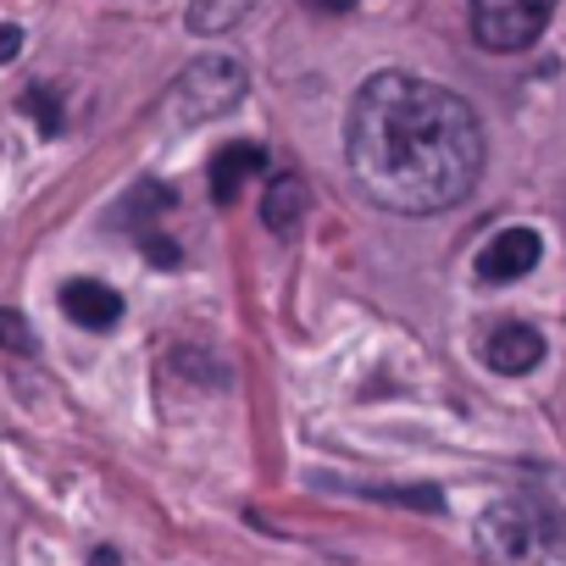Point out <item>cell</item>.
Returning <instances> with one entry per match:
<instances>
[{"label":"cell","instance_id":"cell-1","mask_svg":"<svg viewBox=\"0 0 566 566\" xmlns=\"http://www.w3.org/2000/svg\"><path fill=\"white\" fill-rule=\"evenodd\" d=\"M356 189L395 217H433L472 195L483 172L478 112L417 73H373L345 117Z\"/></svg>","mask_w":566,"mask_h":566},{"label":"cell","instance_id":"cell-2","mask_svg":"<svg viewBox=\"0 0 566 566\" xmlns=\"http://www.w3.org/2000/svg\"><path fill=\"white\" fill-rule=\"evenodd\" d=\"M472 538H478V555L489 566H566V527L538 500L483 505Z\"/></svg>","mask_w":566,"mask_h":566},{"label":"cell","instance_id":"cell-3","mask_svg":"<svg viewBox=\"0 0 566 566\" xmlns=\"http://www.w3.org/2000/svg\"><path fill=\"white\" fill-rule=\"evenodd\" d=\"M244 84H250V73H244L239 56H228V51L195 56V62L172 78V90H167V101H161V117H167L172 128H200V123L233 112V106L244 101Z\"/></svg>","mask_w":566,"mask_h":566},{"label":"cell","instance_id":"cell-4","mask_svg":"<svg viewBox=\"0 0 566 566\" xmlns=\"http://www.w3.org/2000/svg\"><path fill=\"white\" fill-rule=\"evenodd\" d=\"M555 18V0H472V34L489 51H527Z\"/></svg>","mask_w":566,"mask_h":566},{"label":"cell","instance_id":"cell-5","mask_svg":"<svg viewBox=\"0 0 566 566\" xmlns=\"http://www.w3.org/2000/svg\"><path fill=\"white\" fill-rule=\"evenodd\" d=\"M538 255H544V239L533 228H500L478 255V277L483 283H516L538 266Z\"/></svg>","mask_w":566,"mask_h":566},{"label":"cell","instance_id":"cell-6","mask_svg":"<svg viewBox=\"0 0 566 566\" xmlns=\"http://www.w3.org/2000/svg\"><path fill=\"white\" fill-rule=\"evenodd\" d=\"M62 312H67L78 328L106 334V328L123 323V295L112 290V283H101V277H67V283H62Z\"/></svg>","mask_w":566,"mask_h":566},{"label":"cell","instance_id":"cell-7","mask_svg":"<svg viewBox=\"0 0 566 566\" xmlns=\"http://www.w3.org/2000/svg\"><path fill=\"white\" fill-rule=\"evenodd\" d=\"M261 172H266V150H261L255 139H228V145L211 156V200H217V206H233L239 189H244L250 178H261Z\"/></svg>","mask_w":566,"mask_h":566},{"label":"cell","instance_id":"cell-8","mask_svg":"<svg viewBox=\"0 0 566 566\" xmlns=\"http://www.w3.org/2000/svg\"><path fill=\"white\" fill-rule=\"evenodd\" d=\"M483 361H489L494 373H505V378H522V373H533V367L544 361V339H538V328H527V323H500V328L489 334V345H483Z\"/></svg>","mask_w":566,"mask_h":566},{"label":"cell","instance_id":"cell-9","mask_svg":"<svg viewBox=\"0 0 566 566\" xmlns=\"http://www.w3.org/2000/svg\"><path fill=\"white\" fill-rule=\"evenodd\" d=\"M306 206H312L306 178H295V172H272L266 178V189H261V222L272 233H295L301 217H306Z\"/></svg>","mask_w":566,"mask_h":566},{"label":"cell","instance_id":"cell-10","mask_svg":"<svg viewBox=\"0 0 566 566\" xmlns=\"http://www.w3.org/2000/svg\"><path fill=\"white\" fill-rule=\"evenodd\" d=\"M261 0H189V29L195 34H228L239 29Z\"/></svg>","mask_w":566,"mask_h":566},{"label":"cell","instance_id":"cell-11","mask_svg":"<svg viewBox=\"0 0 566 566\" xmlns=\"http://www.w3.org/2000/svg\"><path fill=\"white\" fill-rule=\"evenodd\" d=\"M172 200H178V195H172L167 184H139V189L128 195V206H123V211H128L134 239H139V233H150V228H156V217H167V211H172Z\"/></svg>","mask_w":566,"mask_h":566},{"label":"cell","instance_id":"cell-12","mask_svg":"<svg viewBox=\"0 0 566 566\" xmlns=\"http://www.w3.org/2000/svg\"><path fill=\"white\" fill-rule=\"evenodd\" d=\"M23 112L40 123V134H62V101H56L51 84H34V90L23 95Z\"/></svg>","mask_w":566,"mask_h":566},{"label":"cell","instance_id":"cell-13","mask_svg":"<svg viewBox=\"0 0 566 566\" xmlns=\"http://www.w3.org/2000/svg\"><path fill=\"white\" fill-rule=\"evenodd\" d=\"M0 350H12V356H29L34 350V328L18 312H7V306H0Z\"/></svg>","mask_w":566,"mask_h":566},{"label":"cell","instance_id":"cell-14","mask_svg":"<svg viewBox=\"0 0 566 566\" xmlns=\"http://www.w3.org/2000/svg\"><path fill=\"white\" fill-rule=\"evenodd\" d=\"M139 250H145V255H150V261H156L161 272H172V266H178V244H172V239H167L161 228H150V233H139Z\"/></svg>","mask_w":566,"mask_h":566},{"label":"cell","instance_id":"cell-15","mask_svg":"<svg viewBox=\"0 0 566 566\" xmlns=\"http://www.w3.org/2000/svg\"><path fill=\"white\" fill-rule=\"evenodd\" d=\"M378 500H400V505H417V511H444V494L439 489H373Z\"/></svg>","mask_w":566,"mask_h":566},{"label":"cell","instance_id":"cell-16","mask_svg":"<svg viewBox=\"0 0 566 566\" xmlns=\"http://www.w3.org/2000/svg\"><path fill=\"white\" fill-rule=\"evenodd\" d=\"M23 51V29H12V23H0V67H7L12 56Z\"/></svg>","mask_w":566,"mask_h":566},{"label":"cell","instance_id":"cell-17","mask_svg":"<svg viewBox=\"0 0 566 566\" xmlns=\"http://www.w3.org/2000/svg\"><path fill=\"white\" fill-rule=\"evenodd\" d=\"M306 7H312V12H323V18H345V12L356 7V0H306Z\"/></svg>","mask_w":566,"mask_h":566},{"label":"cell","instance_id":"cell-18","mask_svg":"<svg viewBox=\"0 0 566 566\" xmlns=\"http://www.w3.org/2000/svg\"><path fill=\"white\" fill-rule=\"evenodd\" d=\"M90 566H123V555H117V549H95Z\"/></svg>","mask_w":566,"mask_h":566}]
</instances>
